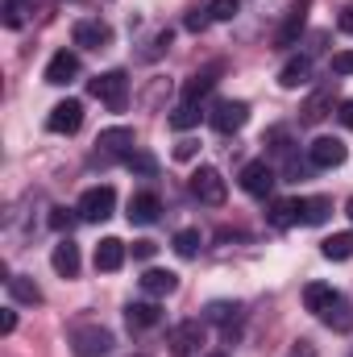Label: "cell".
<instances>
[{"mask_svg": "<svg viewBox=\"0 0 353 357\" xmlns=\"http://www.w3.org/2000/svg\"><path fill=\"white\" fill-rule=\"evenodd\" d=\"M80 216L91 220V225H100V220H108L112 212H117V191L108 187V183H100V187H88L84 195H80Z\"/></svg>", "mask_w": 353, "mask_h": 357, "instance_id": "cell-3", "label": "cell"}, {"mask_svg": "<svg viewBox=\"0 0 353 357\" xmlns=\"http://www.w3.org/2000/svg\"><path fill=\"white\" fill-rule=\"evenodd\" d=\"M208 357H229V354H208Z\"/></svg>", "mask_w": 353, "mask_h": 357, "instance_id": "cell-44", "label": "cell"}, {"mask_svg": "<svg viewBox=\"0 0 353 357\" xmlns=\"http://www.w3.org/2000/svg\"><path fill=\"white\" fill-rule=\"evenodd\" d=\"M337 25H341V33H350L353 38V0L341 8V17H337Z\"/></svg>", "mask_w": 353, "mask_h": 357, "instance_id": "cell-39", "label": "cell"}, {"mask_svg": "<svg viewBox=\"0 0 353 357\" xmlns=\"http://www.w3.org/2000/svg\"><path fill=\"white\" fill-rule=\"evenodd\" d=\"M320 254H324L329 262H350L353 258V233H333V237H324V241H320Z\"/></svg>", "mask_w": 353, "mask_h": 357, "instance_id": "cell-25", "label": "cell"}, {"mask_svg": "<svg viewBox=\"0 0 353 357\" xmlns=\"http://www.w3.org/2000/svg\"><path fill=\"white\" fill-rule=\"evenodd\" d=\"M175 158H179V162L195 158V142H179V146H175Z\"/></svg>", "mask_w": 353, "mask_h": 357, "instance_id": "cell-41", "label": "cell"}, {"mask_svg": "<svg viewBox=\"0 0 353 357\" xmlns=\"http://www.w3.org/2000/svg\"><path fill=\"white\" fill-rule=\"evenodd\" d=\"M241 13V0H208V17L212 21H233Z\"/></svg>", "mask_w": 353, "mask_h": 357, "instance_id": "cell-32", "label": "cell"}, {"mask_svg": "<svg viewBox=\"0 0 353 357\" xmlns=\"http://www.w3.org/2000/svg\"><path fill=\"white\" fill-rule=\"evenodd\" d=\"M125 162H129L133 171H142V175H154V171H158L154 154H142V150H129V154H125Z\"/></svg>", "mask_w": 353, "mask_h": 357, "instance_id": "cell-33", "label": "cell"}, {"mask_svg": "<svg viewBox=\"0 0 353 357\" xmlns=\"http://www.w3.org/2000/svg\"><path fill=\"white\" fill-rule=\"evenodd\" d=\"M208 25H212V17H208V8H191V13H187V29H191V33H204Z\"/></svg>", "mask_w": 353, "mask_h": 357, "instance_id": "cell-34", "label": "cell"}, {"mask_svg": "<svg viewBox=\"0 0 353 357\" xmlns=\"http://www.w3.org/2000/svg\"><path fill=\"white\" fill-rule=\"evenodd\" d=\"M333 212V199L329 195H308L303 199V225H324Z\"/></svg>", "mask_w": 353, "mask_h": 357, "instance_id": "cell-27", "label": "cell"}, {"mask_svg": "<svg viewBox=\"0 0 353 357\" xmlns=\"http://www.w3.org/2000/svg\"><path fill=\"white\" fill-rule=\"evenodd\" d=\"M137 282H142V291H146L150 299H163V295H171L179 287V274L175 270H146Z\"/></svg>", "mask_w": 353, "mask_h": 357, "instance_id": "cell-20", "label": "cell"}, {"mask_svg": "<svg viewBox=\"0 0 353 357\" xmlns=\"http://www.w3.org/2000/svg\"><path fill=\"white\" fill-rule=\"evenodd\" d=\"M125 241H117V237H104L100 245H96V270L100 274H117V270L125 266Z\"/></svg>", "mask_w": 353, "mask_h": 357, "instance_id": "cell-15", "label": "cell"}, {"mask_svg": "<svg viewBox=\"0 0 353 357\" xmlns=\"http://www.w3.org/2000/svg\"><path fill=\"white\" fill-rule=\"evenodd\" d=\"M167 345H171L175 357H195L200 345H204V324H200V320H183V324H175V328L167 333Z\"/></svg>", "mask_w": 353, "mask_h": 357, "instance_id": "cell-7", "label": "cell"}, {"mask_svg": "<svg viewBox=\"0 0 353 357\" xmlns=\"http://www.w3.org/2000/svg\"><path fill=\"white\" fill-rule=\"evenodd\" d=\"M329 112H333V88H320V91H312L308 104L299 108V121H303V125H320Z\"/></svg>", "mask_w": 353, "mask_h": 357, "instance_id": "cell-19", "label": "cell"}, {"mask_svg": "<svg viewBox=\"0 0 353 357\" xmlns=\"http://www.w3.org/2000/svg\"><path fill=\"white\" fill-rule=\"evenodd\" d=\"M91 96L104 104V108H112V112H121L125 104H129V79H125V71H104V75H96L88 84Z\"/></svg>", "mask_w": 353, "mask_h": 357, "instance_id": "cell-1", "label": "cell"}, {"mask_svg": "<svg viewBox=\"0 0 353 357\" xmlns=\"http://www.w3.org/2000/svg\"><path fill=\"white\" fill-rule=\"evenodd\" d=\"M320 320H324L329 328H337V333H350V328H353V312H350V303H345V299H337Z\"/></svg>", "mask_w": 353, "mask_h": 357, "instance_id": "cell-28", "label": "cell"}, {"mask_svg": "<svg viewBox=\"0 0 353 357\" xmlns=\"http://www.w3.org/2000/svg\"><path fill=\"white\" fill-rule=\"evenodd\" d=\"M158 212H163V199L154 195V191H137L133 199H129V225H154L158 220Z\"/></svg>", "mask_w": 353, "mask_h": 357, "instance_id": "cell-14", "label": "cell"}, {"mask_svg": "<svg viewBox=\"0 0 353 357\" xmlns=\"http://www.w3.org/2000/svg\"><path fill=\"white\" fill-rule=\"evenodd\" d=\"M303 220V199H270V225L274 229H291Z\"/></svg>", "mask_w": 353, "mask_h": 357, "instance_id": "cell-22", "label": "cell"}, {"mask_svg": "<svg viewBox=\"0 0 353 357\" xmlns=\"http://www.w3.org/2000/svg\"><path fill=\"white\" fill-rule=\"evenodd\" d=\"M96 146H100V154H125V150L133 146V129H129V125H112V129H100Z\"/></svg>", "mask_w": 353, "mask_h": 357, "instance_id": "cell-21", "label": "cell"}, {"mask_svg": "<svg viewBox=\"0 0 353 357\" xmlns=\"http://www.w3.org/2000/svg\"><path fill=\"white\" fill-rule=\"evenodd\" d=\"M154 254H158V245H154L150 237H142V241H133V258H137V262H150Z\"/></svg>", "mask_w": 353, "mask_h": 357, "instance_id": "cell-36", "label": "cell"}, {"mask_svg": "<svg viewBox=\"0 0 353 357\" xmlns=\"http://www.w3.org/2000/svg\"><path fill=\"white\" fill-rule=\"evenodd\" d=\"M71 42L84 46V50H104V46H112V29L104 21H96V17H84V21H75Z\"/></svg>", "mask_w": 353, "mask_h": 357, "instance_id": "cell-11", "label": "cell"}, {"mask_svg": "<svg viewBox=\"0 0 353 357\" xmlns=\"http://www.w3.org/2000/svg\"><path fill=\"white\" fill-rule=\"evenodd\" d=\"M187 187H191V195H195L200 204H208V208H220L225 195H229V187H225V178H220L216 167H195Z\"/></svg>", "mask_w": 353, "mask_h": 357, "instance_id": "cell-2", "label": "cell"}, {"mask_svg": "<svg viewBox=\"0 0 353 357\" xmlns=\"http://www.w3.org/2000/svg\"><path fill=\"white\" fill-rule=\"evenodd\" d=\"M287 357H320V354H316V345H312V341H295V345L287 349Z\"/></svg>", "mask_w": 353, "mask_h": 357, "instance_id": "cell-38", "label": "cell"}, {"mask_svg": "<svg viewBox=\"0 0 353 357\" xmlns=\"http://www.w3.org/2000/svg\"><path fill=\"white\" fill-rule=\"evenodd\" d=\"M75 75H80V54H75V50H59V54H50V63H46V84L63 88V84H71Z\"/></svg>", "mask_w": 353, "mask_h": 357, "instance_id": "cell-13", "label": "cell"}, {"mask_svg": "<svg viewBox=\"0 0 353 357\" xmlns=\"http://www.w3.org/2000/svg\"><path fill=\"white\" fill-rule=\"evenodd\" d=\"M237 183H241V191H246V195H254V199H270V191H274V183H278V178H274V167L258 158V162H246V167H241Z\"/></svg>", "mask_w": 353, "mask_h": 357, "instance_id": "cell-5", "label": "cell"}, {"mask_svg": "<svg viewBox=\"0 0 353 357\" xmlns=\"http://www.w3.org/2000/svg\"><path fill=\"white\" fill-rule=\"evenodd\" d=\"M13 328H17V312H13V307H4V312H0V333L8 337Z\"/></svg>", "mask_w": 353, "mask_h": 357, "instance_id": "cell-40", "label": "cell"}, {"mask_svg": "<svg viewBox=\"0 0 353 357\" xmlns=\"http://www.w3.org/2000/svg\"><path fill=\"white\" fill-rule=\"evenodd\" d=\"M308 8H312V0H295V4L287 8V17H283V25H278V33H274V46H295V38L303 33V21H308Z\"/></svg>", "mask_w": 353, "mask_h": 357, "instance_id": "cell-12", "label": "cell"}, {"mask_svg": "<svg viewBox=\"0 0 353 357\" xmlns=\"http://www.w3.org/2000/svg\"><path fill=\"white\" fill-rule=\"evenodd\" d=\"M216 75H220V67L212 63V67H204V71H195L187 84H183V104H195V100H204L208 91L216 88Z\"/></svg>", "mask_w": 353, "mask_h": 357, "instance_id": "cell-18", "label": "cell"}, {"mask_svg": "<svg viewBox=\"0 0 353 357\" xmlns=\"http://www.w3.org/2000/svg\"><path fill=\"white\" fill-rule=\"evenodd\" d=\"M137 357H142V354H137Z\"/></svg>", "mask_w": 353, "mask_h": 357, "instance_id": "cell-45", "label": "cell"}, {"mask_svg": "<svg viewBox=\"0 0 353 357\" xmlns=\"http://www.w3.org/2000/svg\"><path fill=\"white\" fill-rule=\"evenodd\" d=\"M204 320H208V324H220V328H225V341L233 345L237 333H241V328H237V320H241V303H233V299H212V303L204 307Z\"/></svg>", "mask_w": 353, "mask_h": 357, "instance_id": "cell-8", "label": "cell"}, {"mask_svg": "<svg viewBox=\"0 0 353 357\" xmlns=\"http://www.w3.org/2000/svg\"><path fill=\"white\" fill-rule=\"evenodd\" d=\"M337 299H341V295H337L329 282H308V287H303V307H308L312 316H324Z\"/></svg>", "mask_w": 353, "mask_h": 357, "instance_id": "cell-17", "label": "cell"}, {"mask_svg": "<svg viewBox=\"0 0 353 357\" xmlns=\"http://www.w3.org/2000/svg\"><path fill=\"white\" fill-rule=\"evenodd\" d=\"M80 125H84V104L80 100H59L46 116L50 133H80Z\"/></svg>", "mask_w": 353, "mask_h": 357, "instance_id": "cell-9", "label": "cell"}, {"mask_svg": "<svg viewBox=\"0 0 353 357\" xmlns=\"http://www.w3.org/2000/svg\"><path fill=\"white\" fill-rule=\"evenodd\" d=\"M125 320H129V328H154V324L163 320V307H158L154 299H146V303H129V307H125Z\"/></svg>", "mask_w": 353, "mask_h": 357, "instance_id": "cell-23", "label": "cell"}, {"mask_svg": "<svg viewBox=\"0 0 353 357\" xmlns=\"http://www.w3.org/2000/svg\"><path fill=\"white\" fill-rule=\"evenodd\" d=\"M71 349H75V357H104L112 349V333L100 324H84L71 333Z\"/></svg>", "mask_w": 353, "mask_h": 357, "instance_id": "cell-6", "label": "cell"}, {"mask_svg": "<svg viewBox=\"0 0 353 357\" xmlns=\"http://www.w3.org/2000/svg\"><path fill=\"white\" fill-rule=\"evenodd\" d=\"M337 116H341V125H345V129H353V100L341 104V112H337Z\"/></svg>", "mask_w": 353, "mask_h": 357, "instance_id": "cell-42", "label": "cell"}, {"mask_svg": "<svg viewBox=\"0 0 353 357\" xmlns=\"http://www.w3.org/2000/svg\"><path fill=\"white\" fill-rule=\"evenodd\" d=\"M75 220H84L80 208H54V212H50V229H54V233H71Z\"/></svg>", "mask_w": 353, "mask_h": 357, "instance_id": "cell-31", "label": "cell"}, {"mask_svg": "<svg viewBox=\"0 0 353 357\" xmlns=\"http://www.w3.org/2000/svg\"><path fill=\"white\" fill-rule=\"evenodd\" d=\"M308 158H312V167L333 171V167H341V162L350 158V150H345V142H341V137H316V142L308 146Z\"/></svg>", "mask_w": 353, "mask_h": 357, "instance_id": "cell-10", "label": "cell"}, {"mask_svg": "<svg viewBox=\"0 0 353 357\" xmlns=\"http://www.w3.org/2000/svg\"><path fill=\"white\" fill-rule=\"evenodd\" d=\"M308 75H312V63H308V59H291V63L278 71V84H283V88H303Z\"/></svg>", "mask_w": 353, "mask_h": 357, "instance_id": "cell-26", "label": "cell"}, {"mask_svg": "<svg viewBox=\"0 0 353 357\" xmlns=\"http://www.w3.org/2000/svg\"><path fill=\"white\" fill-rule=\"evenodd\" d=\"M246 121H250V104L246 100H220L212 112H208V125L216 129V133H237V129H246Z\"/></svg>", "mask_w": 353, "mask_h": 357, "instance_id": "cell-4", "label": "cell"}, {"mask_svg": "<svg viewBox=\"0 0 353 357\" xmlns=\"http://www.w3.org/2000/svg\"><path fill=\"white\" fill-rule=\"evenodd\" d=\"M175 254L179 258H195V254H200V229H179L175 233Z\"/></svg>", "mask_w": 353, "mask_h": 357, "instance_id": "cell-30", "label": "cell"}, {"mask_svg": "<svg viewBox=\"0 0 353 357\" xmlns=\"http://www.w3.org/2000/svg\"><path fill=\"white\" fill-rule=\"evenodd\" d=\"M345 216H350V220H353V199H350V204H345Z\"/></svg>", "mask_w": 353, "mask_h": 357, "instance_id": "cell-43", "label": "cell"}, {"mask_svg": "<svg viewBox=\"0 0 353 357\" xmlns=\"http://www.w3.org/2000/svg\"><path fill=\"white\" fill-rule=\"evenodd\" d=\"M333 75H353V50H337L333 54Z\"/></svg>", "mask_w": 353, "mask_h": 357, "instance_id": "cell-35", "label": "cell"}, {"mask_svg": "<svg viewBox=\"0 0 353 357\" xmlns=\"http://www.w3.org/2000/svg\"><path fill=\"white\" fill-rule=\"evenodd\" d=\"M50 266H54V274H63V278H75L80 274V245L71 241V237H63L59 245H54V254H50Z\"/></svg>", "mask_w": 353, "mask_h": 357, "instance_id": "cell-16", "label": "cell"}, {"mask_svg": "<svg viewBox=\"0 0 353 357\" xmlns=\"http://www.w3.org/2000/svg\"><path fill=\"white\" fill-rule=\"evenodd\" d=\"M200 125V108L195 104H179L175 112H171V129L175 133H187V129H195Z\"/></svg>", "mask_w": 353, "mask_h": 357, "instance_id": "cell-29", "label": "cell"}, {"mask_svg": "<svg viewBox=\"0 0 353 357\" xmlns=\"http://www.w3.org/2000/svg\"><path fill=\"white\" fill-rule=\"evenodd\" d=\"M4 282H8V295H13L17 303H29V307L42 303V287H38L33 278H25V274H8Z\"/></svg>", "mask_w": 353, "mask_h": 357, "instance_id": "cell-24", "label": "cell"}, {"mask_svg": "<svg viewBox=\"0 0 353 357\" xmlns=\"http://www.w3.org/2000/svg\"><path fill=\"white\" fill-rule=\"evenodd\" d=\"M4 25H21V0H4Z\"/></svg>", "mask_w": 353, "mask_h": 357, "instance_id": "cell-37", "label": "cell"}]
</instances>
